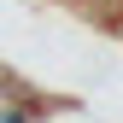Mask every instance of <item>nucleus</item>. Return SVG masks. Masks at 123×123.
Listing matches in <instances>:
<instances>
[{
  "label": "nucleus",
  "instance_id": "1",
  "mask_svg": "<svg viewBox=\"0 0 123 123\" xmlns=\"http://www.w3.org/2000/svg\"><path fill=\"white\" fill-rule=\"evenodd\" d=\"M35 123H94V117H88L82 105H47V100H41V111H35Z\"/></svg>",
  "mask_w": 123,
  "mask_h": 123
}]
</instances>
